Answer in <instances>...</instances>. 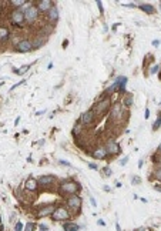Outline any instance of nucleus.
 Listing matches in <instances>:
<instances>
[{
  "label": "nucleus",
  "instance_id": "obj_1",
  "mask_svg": "<svg viewBox=\"0 0 161 231\" xmlns=\"http://www.w3.org/2000/svg\"><path fill=\"white\" fill-rule=\"evenodd\" d=\"M80 184L73 181V180H67V181H63L60 184V191L63 194H67V195H73V194H77L80 191Z\"/></svg>",
  "mask_w": 161,
  "mask_h": 231
},
{
  "label": "nucleus",
  "instance_id": "obj_2",
  "mask_svg": "<svg viewBox=\"0 0 161 231\" xmlns=\"http://www.w3.org/2000/svg\"><path fill=\"white\" fill-rule=\"evenodd\" d=\"M110 108H111V100H110V97H105V99H101L100 101L96 103L93 110L96 116H104Z\"/></svg>",
  "mask_w": 161,
  "mask_h": 231
},
{
  "label": "nucleus",
  "instance_id": "obj_3",
  "mask_svg": "<svg viewBox=\"0 0 161 231\" xmlns=\"http://www.w3.org/2000/svg\"><path fill=\"white\" fill-rule=\"evenodd\" d=\"M9 16H10V23L11 24H14V26L20 27L26 23V19H24V10H23V9H14Z\"/></svg>",
  "mask_w": 161,
  "mask_h": 231
},
{
  "label": "nucleus",
  "instance_id": "obj_4",
  "mask_svg": "<svg viewBox=\"0 0 161 231\" xmlns=\"http://www.w3.org/2000/svg\"><path fill=\"white\" fill-rule=\"evenodd\" d=\"M39 15H40V11L33 4H30V6H27L24 9V19H26V23H29V24H33L39 19Z\"/></svg>",
  "mask_w": 161,
  "mask_h": 231
},
{
  "label": "nucleus",
  "instance_id": "obj_5",
  "mask_svg": "<svg viewBox=\"0 0 161 231\" xmlns=\"http://www.w3.org/2000/svg\"><path fill=\"white\" fill-rule=\"evenodd\" d=\"M70 211H68L66 207H56L54 212L52 214L53 221H66L70 220Z\"/></svg>",
  "mask_w": 161,
  "mask_h": 231
},
{
  "label": "nucleus",
  "instance_id": "obj_6",
  "mask_svg": "<svg viewBox=\"0 0 161 231\" xmlns=\"http://www.w3.org/2000/svg\"><path fill=\"white\" fill-rule=\"evenodd\" d=\"M110 113H111V120H124L126 119V108L123 107V104L120 103H116L113 104L110 108Z\"/></svg>",
  "mask_w": 161,
  "mask_h": 231
},
{
  "label": "nucleus",
  "instance_id": "obj_7",
  "mask_svg": "<svg viewBox=\"0 0 161 231\" xmlns=\"http://www.w3.org/2000/svg\"><path fill=\"white\" fill-rule=\"evenodd\" d=\"M66 204H67V207L70 210H73V211L79 212V210L81 208V204H83V200L80 195H77V194H73V195H68L67 197V201H66Z\"/></svg>",
  "mask_w": 161,
  "mask_h": 231
},
{
  "label": "nucleus",
  "instance_id": "obj_8",
  "mask_svg": "<svg viewBox=\"0 0 161 231\" xmlns=\"http://www.w3.org/2000/svg\"><path fill=\"white\" fill-rule=\"evenodd\" d=\"M105 151H107V154L109 156H118V154L121 153V147L120 144L114 140V138H110V140H107V143H105L104 145Z\"/></svg>",
  "mask_w": 161,
  "mask_h": 231
},
{
  "label": "nucleus",
  "instance_id": "obj_9",
  "mask_svg": "<svg viewBox=\"0 0 161 231\" xmlns=\"http://www.w3.org/2000/svg\"><path fill=\"white\" fill-rule=\"evenodd\" d=\"M16 48H17L20 53H30V52H33V44H31V40H30V39H22V40L17 43Z\"/></svg>",
  "mask_w": 161,
  "mask_h": 231
},
{
  "label": "nucleus",
  "instance_id": "obj_10",
  "mask_svg": "<svg viewBox=\"0 0 161 231\" xmlns=\"http://www.w3.org/2000/svg\"><path fill=\"white\" fill-rule=\"evenodd\" d=\"M54 210H56V205H54V204L44 205V207H41V208H39L37 211H36V217H37V218L49 217V216H52L53 212H54Z\"/></svg>",
  "mask_w": 161,
  "mask_h": 231
},
{
  "label": "nucleus",
  "instance_id": "obj_11",
  "mask_svg": "<svg viewBox=\"0 0 161 231\" xmlns=\"http://www.w3.org/2000/svg\"><path fill=\"white\" fill-rule=\"evenodd\" d=\"M96 119V113H94L93 108H90V110H87V111H84L81 116H80V123L83 124V126H89V124L93 123V120Z\"/></svg>",
  "mask_w": 161,
  "mask_h": 231
},
{
  "label": "nucleus",
  "instance_id": "obj_12",
  "mask_svg": "<svg viewBox=\"0 0 161 231\" xmlns=\"http://www.w3.org/2000/svg\"><path fill=\"white\" fill-rule=\"evenodd\" d=\"M53 6H54V2H52V0H39V2H36V7L41 13H47Z\"/></svg>",
  "mask_w": 161,
  "mask_h": 231
},
{
  "label": "nucleus",
  "instance_id": "obj_13",
  "mask_svg": "<svg viewBox=\"0 0 161 231\" xmlns=\"http://www.w3.org/2000/svg\"><path fill=\"white\" fill-rule=\"evenodd\" d=\"M49 41V37L47 36H43V34H37L36 37L31 40V44H33V50H37V48H41L43 46Z\"/></svg>",
  "mask_w": 161,
  "mask_h": 231
},
{
  "label": "nucleus",
  "instance_id": "obj_14",
  "mask_svg": "<svg viewBox=\"0 0 161 231\" xmlns=\"http://www.w3.org/2000/svg\"><path fill=\"white\" fill-rule=\"evenodd\" d=\"M46 20H47L49 23H52V24H54L56 22H59V9H57L56 4H54V6H53L47 13H46Z\"/></svg>",
  "mask_w": 161,
  "mask_h": 231
},
{
  "label": "nucleus",
  "instance_id": "obj_15",
  "mask_svg": "<svg viewBox=\"0 0 161 231\" xmlns=\"http://www.w3.org/2000/svg\"><path fill=\"white\" fill-rule=\"evenodd\" d=\"M39 188V183L34 177H29V178L24 181V190L30 191V193H36Z\"/></svg>",
  "mask_w": 161,
  "mask_h": 231
},
{
  "label": "nucleus",
  "instance_id": "obj_16",
  "mask_svg": "<svg viewBox=\"0 0 161 231\" xmlns=\"http://www.w3.org/2000/svg\"><path fill=\"white\" fill-rule=\"evenodd\" d=\"M37 183H39V186H41V187H47V186L54 183V177H53V175H41L40 178L37 180Z\"/></svg>",
  "mask_w": 161,
  "mask_h": 231
},
{
  "label": "nucleus",
  "instance_id": "obj_17",
  "mask_svg": "<svg viewBox=\"0 0 161 231\" xmlns=\"http://www.w3.org/2000/svg\"><path fill=\"white\" fill-rule=\"evenodd\" d=\"M91 154H93V157L96 158V160H104V158H107V156H109L104 147H98V149L94 150Z\"/></svg>",
  "mask_w": 161,
  "mask_h": 231
},
{
  "label": "nucleus",
  "instance_id": "obj_18",
  "mask_svg": "<svg viewBox=\"0 0 161 231\" xmlns=\"http://www.w3.org/2000/svg\"><path fill=\"white\" fill-rule=\"evenodd\" d=\"M10 39V30L6 26H0V41H6Z\"/></svg>",
  "mask_w": 161,
  "mask_h": 231
},
{
  "label": "nucleus",
  "instance_id": "obj_19",
  "mask_svg": "<svg viewBox=\"0 0 161 231\" xmlns=\"http://www.w3.org/2000/svg\"><path fill=\"white\" fill-rule=\"evenodd\" d=\"M137 7L141 9L142 11H146L147 15H154V7L151 6V4H147V3H141V4H137Z\"/></svg>",
  "mask_w": 161,
  "mask_h": 231
},
{
  "label": "nucleus",
  "instance_id": "obj_20",
  "mask_svg": "<svg viewBox=\"0 0 161 231\" xmlns=\"http://www.w3.org/2000/svg\"><path fill=\"white\" fill-rule=\"evenodd\" d=\"M133 103H134V99H133V94H126L123 99V107L127 108V107H131L133 106Z\"/></svg>",
  "mask_w": 161,
  "mask_h": 231
},
{
  "label": "nucleus",
  "instance_id": "obj_21",
  "mask_svg": "<svg viewBox=\"0 0 161 231\" xmlns=\"http://www.w3.org/2000/svg\"><path fill=\"white\" fill-rule=\"evenodd\" d=\"M63 228H64V231H79L80 230V225H77L76 223L70 221V223H64Z\"/></svg>",
  "mask_w": 161,
  "mask_h": 231
},
{
  "label": "nucleus",
  "instance_id": "obj_22",
  "mask_svg": "<svg viewBox=\"0 0 161 231\" xmlns=\"http://www.w3.org/2000/svg\"><path fill=\"white\" fill-rule=\"evenodd\" d=\"M30 67H31V64H26V66H22L20 69H13V71H14L16 74L23 76L24 73H27V71L30 70Z\"/></svg>",
  "mask_w": 161,
  "mask_h": 231
},
{
  "label": "nucleus",
  "instance_id": "obj_23",
  "mask_svg": "<svg viewBox=\"0 0 161 231\" xmlns=\"http://www.w3.org/2000/svg\"><path fill=\"white\" fill-rule=\"evenodd\" d=\"M24 4H27L26 0H11L10 2V6H13L16 9H22Z\"/></svg>",
  "mask_w": 161,
  "mask_h": 231
},
{
  "label": "nucleus",
  "instance_id": "obj_24",
  "mask_svg": "<svg viewBox=\"0 0 161 231\" xmlns=\"http://www.w3.org/2000/svg\"><path fill=\"white\" fill-rule=\"evenodd\" d=\"M34 230H36V223H33V221H27L24 224V228H23V231H34Z\"/></svg>",
  "mask_w": 161,
  "mask_h": 231
},
{
  "label": "nucleus",
  "instance_id": "obj_25",
  "mask_svg": "<svg viewBox=\"0 0 161 231\" xmlns=\"http://www.w3.org/2000/svg\"><path fill=\"white\" fill-rule=\"evenodd\" d=\"M160 127H161V113H158L157 119H155V121H154V124H153V131H157Z\"/></svg>",
  "mask_w": 161,
  "mask_h": 231
},
{
  "label": "nucleus",
  "instance_id": "obj_26",
  "mask_svg": "<svg viewBox=\"0 0 161 231\" xmlns=\"http://www.w3.org/2000/svg\"><path fill=\"white\" fill-rule=\"evenodd\" d=\"M81 126H83V124L79 121V123H77L74 127H73V136H74V137H77V136L81 133Z\"/></svg>",
  "mask_w": 161,
  "mask_h": 231
},
{
  "label": "nucleus",
  "instance_id": "obj_27",
  "mask_svg": "<svg viewBox=\"0 0 161 231\" xmlns=\"http://www.w3.org/2000/svg\"><path fill=\"white\" fill-rule=\"evenodd\" d=\"M153 175H154V177H155V178L158 180V181H161V166H160V167H157V168H155V170H154Z\"/></svg>",
  "mask_w": 161,
  "mask_h": 231
},
{
  "label": "nucleus",
  "instance_id": "obj_28",
  "mask_svg": "<svg viewBox=\"0 0 161 231\" xmlns=\"http://www.w3.org/2000/svg\"><path fill=\"white\" fill-rule=\"evenodd\" d=\"M23 228H24V225H23L22 221H17L14 224V231H23Z\"/></svg>",
  "mask_w": 161,
  "mask_h": 231
},
{
  "label": "nucleus",
  "instance_id": "obj_29",
  "mask_svg": "<svg viewBox=\"0 0 161 231\" xmlns=\"http://www.w3.org/2000/svg\"><path fill=\"white\" fill-rule=\"evenodd\" d=\"M158 70H160V66H158V64H155V66H153V67L150 69V74H155Z\"/></svg>",
  "mask_w": 161,
  "mask_h": 231
},
{
  "label": "nucleus",
  "instance_id": "obj_30",
  "mask_svg": "<svg viewBox=\"0 0 161 231\" xmlns=\"http://www.w3.org/2000/svg\"><path fill=\"white\" fill-rule=\"evenodd\" d=\"M103 174H104V177H110V175L113 174V171H111V170H110L109 167H105L104 170H103Z\"/></svg>",
  "mask_w": 161,
  "mask_h": 231
},
{
  "label": "nucleus",
  "instance_id": "obj_31",
  "mask_svg": "<svg viewBox=\"0 0 161 231\" xmlns=\"http://www.w3.org/2000/svg\"><path fill=\"white\" fill-rule=\"evenodd\" d=\"M20 84H26V80H22V82H19V83H17V84H14V86H11V87H10V90H9V91H13V90H14L16 87H19Z\"/></svg>",
  "mask_w": 161,
  "mask_h": 231
},
{
  "label": "nucleus",
  "instance_id": "obj_32",
  "mask_svg": "<svg viewBox=\"0 0 161 231\" xmlns=\"http://www.w3.org/2000/svg\"><path fill=\"white\" fill-rule=\"evenodd\" d=\"M59 164H61V166H66V167H71V164L68 163V161H64V160H59Z\"/></svg>",
  "mask_w": 161,
  "mask_h": 231
},
{
  "label": "nucleus",
  "instance_id": "obj_33",
  "mask_svg": "<svg viewBox=\"0 0 161 231\" xmlns=\"http://www.w3.org/2000/svg\"><path fill=\"white\" fill-rule=\"evenodd\" d=\"M97 7H98V10H100V13L103 15V13H104V9H103V3H101V2H97Z\"/></svg>",
  "mask_w": 161,
  "mask_h": 231
},
{
  "label": "nucleus",
  "instance_id": "obj_34",
  "mask_svg": "<svg viewBox=\"0 0 161 231\" xmlns=\"http://www.w3.org/2000/svg\"><path fill=\"white\" fill-rule=\"evenodd\" d=\"M128 161V157H123L121 158V161H120V166H126V163Z\"/></svg>",
  "mask_w": 161,
  "mask_h": 231
},
{
  "label": "nucleus",
  "instance_id": "obj_35",
  "mask_svg": "<svg viewBox=\"0 0 161 231\" xmlns=\"http://www.w3.org/2000/svg\"><path fill=\"white\" fill-rule=\"evenodd\" d=\"M90 203H91L93 207H97V201H96V198H94V197H90Z\"/></svg>",
  "mask_w": 161,
  "mask_h": 231
},
{
  "label": "nucleus",
  "instance_id": "obj_36",
  "mask_svg": "<svg viewBox=\"0 0 161 231\" xmlns=\"http://www.w3.org/2000/svg\"><path fill=\"white\" fill-rule=\"evenodd\" d=\"M89 167H90V168H93V170H97V164H94V163H90V164H89Z\"/></svg>",
  "mask_w": 161,
  "mask_h": 231
},
{
  "label": "nucleus",
  "instance_id": "obj_37",
  "mask_svg": "<svg viewBox=\"0 0 161 231\" xmlns=\"http://www.w3.org/2000/svg\"><path fill=\"white\" fill-rule=\"evenodd\" d=\"M124 7H135V4L134 3H127V4H123Z\"/></svg>",
  "mask_w": 161,
  "mask_h": 231
},
{
  "label": "nucleus",
  "instance_id": "obj_38",
  "mask_svg": "<svg viewBox=\"0 0 161 231\" xmlns=\"http://www.w3.org/2000/svg\"><path fill=\"white\" fill-rule=\"evenodd\" d=\"M144 117H146V119H148V117H150V110H148V108H146V113H144Z\"/></svg>",
  "mask_w": 161,
  "mask_h": 231
},
{
  "label": "nucleus",
  "instance_id": "obj_39",
  "mask_svg": "<svg viewBox=\"0 0 161 231\" xmlns=\"http://www.w3.org/2000/svg\"><path fill=\"white\" fill-rule=\"evenodd\" d=\"M153 46H154V47H158V46H160V40H154L153 41Z\"/></svg>",
  "mask_w": 161,
  "mask_h": 231
},
{
  "label": "nucleus",
  "instance_id": "obj_40",
  "mask_svg": "<svg viewBox=\"0 0 161 231\" xmlns=\"http://www.w3.org/2000/svg\"><path fill=\"white\" fill-rule=\"evenodd\" d=\"M40 228H41V231H47V225L46 224H40Z\"/></svg>",
  "mask_w": 161,
  "mask_h": 231
},
{
  "label": "nucleus",
  "instance_id": "obj_41",
  "mask_svg": "<svg viewBox=\"0 0 161 231\" xmlns=\"http://www.w3.org/2000/svg\"><path fill=\"white\" fill-rule=\"evenodd\" d=\"M133 184H140V178L134 177V178H133Z\"/></svg>",
  "mask_w": 161,
  "mask_h": 231
},
{
  "label": "nucleus",
  "instance_id": "obj_42",
  "mask_svg": "<svg viewBox=\"0 0 161 231\" xmlns=\"http://www.w3.org/2000/svg\"><path fill=\"white\" fill-rule=\"evenodd\" d=\"M67 44H68V40H64V41H63V47L66 48V47H67Z\"/></svg>",
  "mask_w": 161,
  "mask_h": 231
},
{
  "label": "nucleus",
  "instance_id": "obj_43",
  "mask_svg": "<svg viewBox=\"0 0 161 231\" xmlns=\"http://www.w3.org/2000/svg\"><path fill=\"white\" fill-rule=\"evenodd\" d=\"M116 228H117V231H121V227H120V224L118 223H116Z\"/></svg>",
  "mask_w": 161,
  "mask_h": 231
},
{
  "label": "nucleus",
  "instance_id": "obj_44",
  "mask_svg": "<svg viewBox=\"0 0 161 231\" xmlns=\"http://www.w3.org/2000/svg\"><path fill=\"white\" fill-rule=\"evenodd\" d=\"M98 225H105V223L103 220H98Z\"/></svg>",
  "mask_w": 161,
  "mask_h": 231
},
{
  "label": "nucleus",
  "instance_id": "obj_45",
  "mask_svg": "<svg viewBox=\"0 0 161 231\" xmlns=\"http://www.w3.org/2000/svg\"><path fill=\"white\" fill-rule=\"evenodd\" d=\"M154 188H155L157 191H161V187L160 186H154Z\"/></svg>",
  "mask_w": 161,
  "mask_h": 231
},
{
  "label": "nucleus",
  "instance_id": "obj_46",
  "mask_svg": "<svg viewBox=\"0 0 161 231\" xmlns=\"http://www.w3.org/2000/svg\"><path fill=\"white\" fill-rule=\"evenodd\" d=\"M157 153H158V154H161V144L158 145V149H157Z\"/></svg>",
  "mask_w": 161,
  "mask_h": 231
},
{
  "label": "nucleus",
  "instance_id": "obj_47",
  "mask_svg": "<svg viewBox=\"0 0 161 231\" xmlns=\"http://www.w3.org/2000/svg\"><path fill=\"white\" fill-rule=\"evenodd\" d=\"M19 121H20V117H17V119H16V121H14V124H16V126L19 124Z\"/></svg>",
  "mask_w": 161,
  "mask_h": 231
},
{
  "label": "nucleus",
  "instance_id": "obj_48",
  "mask_svg": "<svg viewBox=\"0 0 161 231\" xmlns=\"http://www.w3.org/2000/svg\"><path fill=\"white\" fill-rule=\"evenodd\" d=\"M104 190H105V191H111V190H110V187H109V186H104Z\"/></svg>",
  "mask_w": 161,
  "mask_h": 231
},
{
  "label": "nucleus",
  "instance_id": "obj_49",
  "mask_svg": "<svg viewBox=\"0 0 161 231\" xmlns=\"http://www.w3.org/2000/svg\"><path fill=\"white\" fill-rule=\"evenodd\" d=\"M0 11H2V4H0Z\"/></svg>",
  "mask_w": 161,
  "mask_h": 231
},
{
  "label": "nucleus",
  "instance_id": "obj_50",
  "mask_svg": "<svg viewBox=\"0 0 161 231\" xmlns=\"http://www.w3.org/2000/svg\"><path fill=\"white\" fill-rule=\"evenodd\" d=\"M160 9H161V3H160Z\"/></svg>",
  "mask_w": 161,
  "mask_h": 231
},
{
  "label": "nucleus",
  "instance_id": "obj_51",
  "mask_svg": "<svg viewBox=\"0 0 161 231\" xmlns=\"http://www.w3.org/2000/svg\"><path fill=\"white\" fill-rule=\"evenodd\" d=\"M141 231H144V230H141Z\"/></svg>",
  "mask_w": 161,
  "mask_h": 231
},
{
  "label": "nucleus",
  "instance_id": "obj_52",
  "mask_svg": "<svg viewBox=\"0 0 161 231\" xmlns=\"http://www.w3.org/2000/svg\"><path fill=\"white\" fill-rule=\"evenodd\" d=\"M0 69H2V67H0Z\"/></svg>",
  "mask_w": 161,
  "mask_h": 231
}]
</instances>
